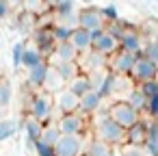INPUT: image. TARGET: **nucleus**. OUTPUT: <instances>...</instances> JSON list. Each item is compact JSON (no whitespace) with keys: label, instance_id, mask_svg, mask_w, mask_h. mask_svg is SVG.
Segmentation results:
<instances>
[{"label":"nucleus","instance_id":"obj_1","mask_svg":"<svg viewBox=\"0 0 158 156\" xmlns=\"http://www.w3.org/2000/svg\"><path fill=\"white\" fill-rule=\"evenodd\" d=\"M95 139L108 143L110 147L126 145V130L108 115V108L95 117Z\"/></svg>","mask_w":158,"mask_h":156},{"label":"nucleus","instance_id":"obj_2","mask_svg":"<svg viewBox=\"0 0 158 156\" xmlns=\"http://www.w3.org/2000/svg\"><path fill=\"white\" fill-rule=\"evenodd\" d=\"M52 111H54V95L48 93V91H39L31 98L28 102V115L39 119V121H46L52 117Z\"/></svg>","mask_w":158,"mask_h":156},{"label":"nucleus","instance_id":"obj_3","mask_svg":"<svg viewBox=\"0 0 158 156\" xmlns=\"http://www.w3.org/2000/svg\"><path fill=\"white\" fill-rule=\"evenodd\" d=\"M108 115H110V117H113L123 130L132 128V126L141 119V113L134 111L126 100H117L115 104H110V106H108Z\"/></svg>","mask_w":158,"mask_h":156},{"label":"nucleus","instance_id":"obj_4","mask_svg":"<svg viewBox=\"0 0 158 156\" xmlns=\"http://www.w3.org/2000/svg\"><path fill=\"white\" fill-rule=\"evenodd\" d=\"M91 48H93L95 52H100L102 57L110 59V57L119 50V39L113 37L106 28H102V31H91Z\"/></svg>","mask_w":158,"mask_h":156},{"label":"nucleus","instance_id":"obj_5","mask_svg":"<svg viewBox=\"0 0 158 156\" xmlns=\"http://www.w3.org/2000/svg\"><path fill=\"white\" fill-rule=\"evenodd\" d=\"M141 54H134V52H126V50H117L113 57H110V61H108V72H113V74H117V76H130V72H132V67H134V63H136V59H139Z\"/></svg>","mask_w":158,"mask_h":156},{"label":"nucleus","instance_id":"obj_6","mask_svg":"<svg viewBox=\"0 0 158 156\" xmlns=\"http://www.w3.org/2000/svg\"><path fill=\"white\" fill-rule=\"evenodd\" d=\"M85 150V141L80 134H61V139L54 145L56 156H80Z\"/></svg>","mask_w":158,"mask_h":156},{"label":"nucleus","instance_id":"obj_7","mask_svg":"<svg viewBox=\"0 0 158 156\" xmlns=\"http://www.w3.org/2000/svg\"><path fill=\"white\" fill-rule=\"evenodd\" d=\"M156 74H158V63L145 59V57H139L132 72H130V78L136 82V85H143L147 80H156Z\"/></svg>","mask_w":158,"mask_h":156},{"label":"nucleus","instance_id":"obj_8","mask_svg":"<svg viewBox=\"0 0 158 156\" xmlns=\"http://www.w3.org/2000/svg\"><path fill=\"white\" fill-rule=\"evenodd\" d=\"M78 26L85 31H102L106 28V20L102 18V11L95 7H87L82 11H78Z\"/></svg>","mask_w":158,"mask_h":156},{"label":"nucleus","instance_id":"obj_9","mask_svg":"<svg viewBox=\"0 0 158 156\" xmlns=\"http://www.w3.org/2000/svg\"><path fill=\"white\" fill-rule=\"evenodd\" d=\"M78 104H80V98L74 95L67 87L61 89L59 93H54V108L61 111V115H69V113H78Z\"/></svg>","mask_w":158,"mask_h":156},{"label":"nucleus","instance_id":"obj_10","mask_svg":"<svg viewBox=\"0 0 158 156\" xmlns=\"http://www.w3.org/2000/svg\"><path fill=\"white\" fill-rule=\"evenodd\" d=\"M76 63H78V67H80V70H85L87 74H91V72L104 70V67H106V63H108V59H106V57H102L100 52H95V50L91 48V50L82 52V54H80V61H76Z\"/></svg>","mask_w":158,"mask_h":156},{"label":"nucleus","instance_id":"obj_11","mask_svg":"<svg viewBox=\"0 0 158 156\" xmlns=\"http://www.w3.org/2000/svg\"><path fill=\"white\" fill-rule=\"evenodd\" d=\"M33 41H35V48H37L44 57H52V52H54V48H56V41H54L50 28H37V31L33 33Z\"/></svg>","mask_w":158,"mask_h":156},{"label":"nucleus","instance_id":"obj_12","mask_svg":"<svg viewBox=\"0 0 158 156\" xmlns=\"http://www.w3.org/2000/svg\"><path fill=\"white\" fill-rule=\"evenodd\" d=\"M143 35L139 33V31H134L132 26H128L126 28V33L121 35V39H119V48L121 50H126V52H134V54H141L143 52Z\"/></svg>","mask_w":158,"mask_h":156},{"label":"nucleus","instance_id":"obj_13","mask_svg":"<svg viewBox=\"0 0 158 156\" xmlns=\"http://www.w3.org/2000/svg\"><path fill=\"white\" fill-rule=\"evenodd\" d=\"M56 124H59L63 134H82V130H85V115H80V113L61 115V119Z\"/></svg>","mask_w":158,"mask_h":156},{"label":"nucleus","instance_id":"obj_14","mask_svg":"<svg viewBox=\"0 0 158 156\" xmlns=\"http://www.w3.org/2000/svg\"><path fill=\"white\" fill-rule=\"evenodd\" d=\"M147 130H149V119H143L141 117L132 128L126 130V143L128 145H145Z\"/></svg>","mask_w":158,"mask_h":156},{"label":"nucleus","instance_id":"obj_15","mask_svg":"<svg viewBox=\"0 0 158 156\" xmlns=\"http://www.w3.org/2000/svg\"><path fill=\"white\" fill-rule=\"evenodd\" d=\"M102 98L98 91H89L87 95L80 98V104H78V113L80 115H95L100 108H102Z\"/></svg>","mask_w":158,"mask_h":156},{"label":"nucleus","instance_id":"obj_16","mask_svg":"<svg viewBox=\"0 0 158 156\" xmlns=\"http://www.w3.org/2000/svg\"><path fill=\"white\" fill-rule=\"evenodd\" d=\"M80 52L72 46V41H65V44H56L54 52H52V59L54 63H72V61H78Z\"/></svg>","mask_w":158,"mask_h":156},{"label":"nucleus","instance_id":"obj_17","mask_svg":"<svg viewBox=\"0 0 158 156\" xmlns=\"http://www.w3.org/2000/svg\"><path fill=\"white\" fill-rule=\"evenodd\" d=\"M22 126H24V132H26V141H28V145H35V143L41 139L44 124H41L39 119H35V117L28 115V117L22 121Z\"/></svg>","mask_w":158,"mask_h":156},{"label":"nucleus","instance_id":"obj_18","mask_svg":"<svg viewBox=\"0 0 158 156\" xmlns=\"http://www.w3.org/2000/svg\"><path fill=\"white\" fill-rule=\"evenodd\" d=\"M72 46L82 54V52H87V50H91V33L89 31H85V28H74V33H72Z\"/></svg>","mask_w":158,"mask_h":156},{"label":"nucleus","instance_id":"obj_19","mask_svg":"<svg viewBox=\"0 0 158 156\" xmlns=\"http://www.w3.org/2000/svg\"><path fill=\"white\" fill-rule=\"evenodd\" d=\"M41 63H46V57L35 46H26L24 48V57H22V67L24 70H33V67L41 65Z\"/></svg>","mask_w":158,"mask_h":156},{"label":"nucleus","instance_id":"obj_20","mask_svg":"<svg viewBox=\"0 0 158 156\" xmlns=\"http://www.w3.org/2000/svg\"><path fill=\"white\" fill-rule=\"evenodd\" d=\"M48 72H50V63H41L33 70H28V85L31 87H44L46 85V78H48Z\"/></svg>","mask_w":158,"mask_h":156},{"label":"nucleus","instance_id":"obj_21","mask_svg":"<svg viewBox=\"0 0 158 156\" xmlns=\"http://www.w3.org/2000/svg\"><path fill=\"white\" fill-rule=\"evenodd\" d=\"M67 89H69L74 95H78V98H82V95H87L89 91H93L91 80H89V76H87V74H78V76L67 85Z\"/></svg>","mask_w":158,"mask_h":156},{"label":"nucleus","instance_id":"obj_22","mask_svg":"<svg viewBox=\"0 0 158 156\" xmlns=\"http://www.w3.org/2000/svg\"><path fill=\"white\" fill-rule=\"evenodd\" d=\"M52 67H54V70H56V74L65 80V85H69V82L80 74V67H78V63H76V61H72V63H54Z\"/></svg>","mask_w":158,"mask_h":156},{"label":"nucleus","instance_id":"obj_23","mask_svg":"<svg viewBox=\"0 0 158 156\" xmlns=\"http://www.w3.org/2000/svg\"><path fill=\"white\" fill-rule=\"evenodd\" d=\"M113 154H115L113 147L100 139H91L85 147V156H113Z\"/></svg>","mask_w":158,"mask_h":156},{"label":"nucleus","instance_id":"obj_24","mask_svg":"<svg viewBox=\"0 0 158 156\" xmlns=\"http://www.w3.org/2000/svg\"><path fill=\"white\" fill-rule=\"evenodd\" d=\"M145 152L147 156H158V124L156 119H149V130H147V139H145Z\"/></svg>","mask_w":158,"mask_h":156},{"label":"nucleus","instance_id":"obj_25","mask_svg":"<svg viewBox=\"0 0 158 156\" xmlns=\"http://www.w3.org/2000/svg\"><path fill=\"white\" fill-rule=\"evenodd\" d=\"M20 121L13 119V117H5V119H0V143H5L9 141L11 137H15V132L20 130Z\"/></svg>","mask_w":158,"mask_h":156},{"label":"nucleus","instance_id":"obj_26","mask_svg":"<svg viewBox=\"0 0 158 156\" xmlns=\"http://www.w3.org/2000/svg\"><path fill=\"white\" fill-rule=\"evenodd\" d=\"M115 87H117V74H113V72H106V76H104L102 85L98 87V93H100V98H102V100H106V98L115 95Z\"/></svg>","mask_w":158,"mask_h":156},{"label":"nucleus","instance_id":"obj_27","mask_svg":"<svg viewBox=\"0 0 158 156\" xmlns=\"http://www.w3.org/2000/svg\"><path fill=\"white\" fill-rule=\"evenodd\" d=\"M44 89H46L48 93H59L61 89H65V80L56 74V70H54L52 65H50V72H48V78H46Z\"/></svg>","mask_w":158,"mask_h":156},{"label":"nucleus","instance_id":"obj_28","mask_svg":"<svg viewBox=\"0 0 158 156\" xmlns=\"http://www.w3.org/2000/svg\"><path fill=\"white\" fill-rule=\"evenodd\" d=\"M126 102H128L134 111H139V113H145V108H147V98L143 95V91H141L139 87H134V89L128 93Z\"/></svg>","mask_w":158,"mask_h":156},{"label":"nucleus","instance_id":"obj_29","mask_svg":"<svg viewBox=\"0 0 158 156\" xmlns=\"http://www.w3.org/2000/svg\"><path fill=\"white\" fill-rule=\"evenodd\" d=\"M61 128H59V124H48V126H44V132H41V141H46V143H50V145H56V141L61 139Z\"/></svg>","mask_w":158,"mask_h":156},{"label":"nucleus","instance_id":"obj_30","mask_svg":"<svg viewBox=\"0 0 158 156\" xmlns=\"http://www.w3.org/2000/svg\"><path fill=\"white\" fill-rule=\"evenodd\" d=\"M22 9H24V13L39 15V13H44V11L48 9V5H46V0H24V2H22Z\"/></svg>","mask_w":158,"mask_h":156},{"label":"nucleus","instance_id":"obj_31","mask_svg":"<svg viewBox=\"0 0 158 156\" xmlns=\"http://www.w3.org/2000/svg\"><path fill=\"white\" fill-rule=\"evenodd\" d=\"M56 18H63V15H72V13H78L76 11V0H61V2L52 9Z\"/></svg>","mask_w":158,"mask_h":156},{"label":"nucleus","instance_id":"obj_32","mask_svg":"<svg viewBox=\"0 0 158 156\" xmlns=\"http://www.w3.org/2000/svg\"><path fill=\"white\" fill-rule=\"evenodd\" d=\"M50 31H52V37H54L56 44H65V41H69V39H72V33H74L72 28L61 26V24H54Z\"/></svg>","mask_w":158,"mask_h":156},{"label":"nucleus","instance_id":"obj_33","mask_svg":"<svg viewBox=\"0 0 158 156\" xmlns=\"http://www.w3.org/2000/svg\"><path fill=\"white\" fill-rule=\"evenodd\" d=\"M11 98H13V89H11V85H9V80H0V106L2 108H7L9 104H11Z\"/></svg>","mask_w":158,"mask_h":156},{"label":"nucleus","instance_id":"obj_34","mask_svg":"<svg viewBox=\"0 0 158 156\" xmlns=\"http://www.w3.org/2000/svg\"><path fill=\"white\" fill-rule=\"evenodd\" d=\"M130 24H126L121 18L117 20V22H110V24H106V31L113 35V37H117V39H121V35L126 33V28H128Z\"/></svg>","mask_w":158,"mask_h":156},{"label":"nucleus","instance_id":"obj_35","mask_svg":"<svg viewBox=\"0 0 158 156\" xmlns=\"http://www.w3.org/2000/svg\"><path fill=\"white\" fill-rule=\"evenodd\" d=\"M100 11H102V18L106 20V24H110V22H117V20H119V11H117V7H115L113 2H110V5H104Z\"/></svg>","mask_w":158,"mask_h":156},{"label":"nucleus","instance_id":"obj_36","mask_svg":"<svg viewBox=\"0 0 158 156\" xmlns=\"http://www.w3.org/2000/svg\"><path fill=\"white\" fill-rule=\"evenodd\" d=\"M136 87L143 91V95H145L147 100L158 95V80H147V82H143V85H136Z\"/></svg>","mask_w":158,"mask_h":156},{"label":"nucleus","instance_id":"obj_37","mask_svg":"<svg viewBox=\"0 0 158 156\" xmlns=\"http://www.w3.org/2000/svg\"><path fill=\"white\" fill-rule=\"evenodd\" d=\"M141 57H145V59H149V61H154V63H158V44L152 39L149 44H145L143 46V52H141Z\"/></svg>","mask_w":158,"mask_h":156},{"label":"nucleus","instance_id":"obj_38","mask_svg":"<svg viewBox=\"0 0 158 156\" xmlns=\"http://www.w3.org/2000/svg\"><path fill=\"white\" fill-rule=\"evenodd\" d=\"M24 48H26V44H22V41L13 44V48H11V57H13V67H22V57H24Z\"/></svg>","mask_w":158,"mask_h":156},{"label":"nucleus","instance_id":"obj_39","mask_svg":"<svg viewBox=\"0 0 158 156\" xmlns=\"http://www.w3.org/2000/svg\"><path fill=\"white\" fill-rule=\"evenodd\" d=\"M33 147H35V154H37V156H56V154H54V145H50V143H46V141H41V139H39Z\"/></svg>","mask_w":158,"mask_h":156},{"label":"nucleus","instance_id":"obj_40","mask_svg":"<svg viewBox=\"0 0 158 156\" xmlns=\"http://www.w3.org/2000/svg\"><path fill=\"white\" fill-rule=\"evenodd\" d=\"M121 154L123 156H147V152H145V147L143 145H121Z\"/></svg>","mask_w":158,"mask_h":156},{"label":"nucleus","instance_id":"obj_41","mask_svg":"<svg viewBox=\"0 0 158 156\" xmlns=\"http://www.w3.org/2000/svg\"><path fill=\"white\" fill-rule=\"evenodd\" d=\"M33 24H35V18H33L31 13H22L20 20H18V28L24 31V33H28V31L33 28Z\"/></svg>","mask_w":158,"mask_h":156},{"label":"nucleus","instance_id":"obj_42","mask_svg":"<svg viewBox=\"0 0 158 156\" xmlns=\"http://www.w3.org/2000/svg\"><path fill=\"white\" fill-rule=\"evenodd\" d=\"M145 113H147L149 119H156V117H158V95L147 100V108H145Z\"/></svg>","mask_w":158,"mask_h":156},{"label":"nucleus","instance_id":"obj_43","mask_svg":"<svg viewBox=\"0 0 158 156\" xmlns=\"http://www.w3.org/2000/svg\"><path fill=\"white\" fill-rule=\"evenodd\" d=\"M9 13H11V5L7 0H0V20H5Z\"/></svg>","mask_w":158,"mask_h":156},{"label":"nucleus","instance_id":"obj_44","mask_svg":"<svg viewBox=\"0 0 158 156\" xmlns=\"http://www.w3.org/2000/svg\"><path fill=\"white\" fill-rule=\"evenodd\" d=\"M7 2H9V5H11V9H13V7H22L24 0H7Z\"/></svg>","mask_w":158,"mask_h":156},{"label":"nucleus","instance_id":"obj_45","mask_svg":"<svg viewBox=\"0 0 158 156\" xmlns=\"http://www.w3.org/2000/svg\"><path fill=\"white\" fill-rule=\"evenodd\" d=\"M61 2V0H46V5H48V9H54L56 5Z\"/></svg>","mask_w":158,"mask_h":156},{"label":"nucleus","instance_id":"obj_46","mask_svg":"<svg viewBox=\"0 0 158 156\" xmlns=\"http://www.w3.org/2000/svg\"><path fill=\"white\" fill-rule=\"evenodd\" d=\"M154 41H156V44H158V31H156V35H154Z\"/></svg>","mask_w":158,"mask_h":156},{"label":"nucleus","instance_id":"obj_47","mask_svg":"<svg viewBox=\"0 0 158 156\" xmlns=\"http://www.w3.org/2000/svg\"><path fill=\"white\" fill-rule=\"evenodd\" d=\"M113 156H123V154H121V152H115V154H113Z\"/></svg>","mask_w":158,"mask_h":156},{"label":"nucleus","instance_id":"obj_48","mask_svg":"<svg viewBox=\"0 0 158 156\" xmlns=\"http://www.w3.org/2000/svg\"><path fill=\"white\" fill-rule=\"evenodd\" d=\"M0 80H2V72H0Z\"/></svg>","mask_w":158,"mask_h":156},{"label":"nucleus","instance_id":"obj_49","mask_svg":"<svg viewBox=\"0 0 158 156\" xmlns=\"http://www.w3.org/2000/svg\"><path fill=\"white\" fill-rule=\"evenodd\" d=\"M156 80H158V74H156Z\"/></svg>","mask_w":158,"mask_h":156},{"label":"nucleus","instance_id":"obj_50","mask_svg":"<svg viewBox=\"0 0 158 156\" xmlns=\"http://www.w3.org/2000/svg\"><path fill=\"white\" fill-rule=\"evenodd\" d=\"M156 124H158V117H156Z\"/></svg>","mask_w":158,"mask_h":156},{"label":"nucleus","instance_id":"obj_51","mask_svg":"<svg viewBox=\"0 0 158 156\" xmlns=\"http://www.w3.org/2000/svg\"><path fill=\"white\" fill-rule=\"evenodd\" d=\"M156 2H158V0H156Z\"/></svg>","mask_w":158,"mask_h":156}]
</instances>
